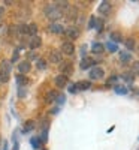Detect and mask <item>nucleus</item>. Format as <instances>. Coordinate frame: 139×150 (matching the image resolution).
<instances>
[{"label": "nucleus", "mask_w": 139, "mask_h": 150, "mask_svg": "<svg viewBox=\"0 0 139 150\" xmlns=\"http://www.w3.org/2000/svg\"><path fill=\"white\" fill-rule=\"evenodd\" d=\"M11 71H12V65L9 60H3L0 63V83H8L11 78Z\"/></svg>", "instance_id": "obj_1"}, {"label": "nucleus", "mask_w": 139, "mask_h": 150, "mask_svg": "<svg viewBox=\"0 0 139 150\" xmlns=\"http://www.w3.org/2000/svg\"><path fill=\"white\" fill-rule=\"evenodd\" d=\"M45 15H46L49 20H58V18L63 15V12H61L58 8H55L54 5H49V6L45 8Z\"/></svg>", "instance_id": "obj_2"}, {"label": "nucleus", "mask_w": 139, "mask_h": 150, "mask_svg": "<svg viewBox=\"0 0 139 150\" xmlns=\"http://www.w3.org/2000/svg\"><path fill=\"white\" fill-rule=\"evenodd\" d=\"M60 51H61L63 54L72 56V54L75 53V45H73V42H70V41L63 42V44H61V50H60Z\"/></svg>", "instance_id": "obj_3"}, {"label": "nucleus", "mask_w": 139, "mask_h": 150, "mask_svg": "<svg viewBox=\"0 0 139 150\" xmlns=\"http://www.w3.org/2000/svg\"><path fill=\"white\" fill-rule=\"evenodd\" d=\"M60 71H61V75L67 77V75H70L73 72V65L70 63V62H61L60 63Z\"/></svg>", "instance_id": "obj_4"}, {"label": "nucleus", "mask_w": 139, "mask_h": 150, "mask_svg": "<svg viewBox=\"0 0 139 150\" xmlns=\"http://www.w3.org/2000/svg\"><path fill=\"white\" fill-rule=\"evenodd\" d=\"M49 62H51V63H55V65L61 63V62H63L61 51H58V50H53V51L49 53Z\"/></svg>", "instance_id": "obj_5"}, {"label": "nucleus", "mask_w": 139, "mask_h": 150, "mask_svg": "<svg viewBox=\"0 0 139 150\" xmlns=\"http://www.w3.org/2000/svg\"><path fill=\"white\" fill-rule=\"evenodd\" d=\"M103 75H105V71L99 66H94L90 71V78L91 80H100V78H103Z\"/></svg>", "instance_id": "obj_6"}, {"label": "nucleus", "mask_w": 139, "mask_h": 150, "mask_svg": "<svg viewBox=\"0 0 139 150\" xmlns=\"http://www.w3.org/2000/svg\"><path fill=\"white\" fill-rule=\"evenodd\" d=\"M32 69V65H30V62L29 60H21L20 63H18V72L20 74H29Z\"/></svg>", "instance_id": "obj_7"}, {"label": "nucleus", "mask_w": 139, "mask_h": 150, "mask_svg": "<svg viewBox=\"0 0 139 150\" xmlns=\"http://www.w3.org/2000/svg\"><path fill=\"white\" fill-rule=\"evenodd\" d=\"M65 35L69 38V39H77V38L79 36V30L75 27V26H72V27L65 29Z\"/></svg>", "instance_id": "obj_8"}, {"label": "nucleus", "mask_w": 139, "mask_h": 150, "mask_svg": "<svg viewBox=\"0 0 139 150\" xmlns=\"http://www.w3.org/2000/svg\"><path fill=\"white\" fill-rule=\"evenodd\" d=\"M54 83L55 86L58 87V89H61V87H66L67 86V77H65V75H57V77L54 78Z\"/></svg>", "instance_id": "obj_9"}, {"label": "nucleus", "mask_w": 139, "mask_h": 150, "mask_svg": "<svg viewBox=\"0 0 139 150\" xmlns=\"http://www.w3.org/2000/svg\"><path fill=\"white\" fill-rule=\"evenodd\" d=\"M111 9H112V6H111V3L109 2H102L99 5V14H102V15H108L109 12H111Z\"/></svg>", "instance_id": "obj_10"}, {"label": "nucleus", "mask_w": 139, "mask_h": 150, "mask_svg": "<svg viewBox=\"0 0 139 150\" xmlns=\"http://www.w3.org/2000/svg\"><path fill=\"white\" fill-rule=\"evenodd\" d=\"M49 32H53L55 35H60V33H65V27L58 23H51L49 24Z\"/></svg>", "instance_id": "obj_11"}, {"label": "nucleus", "mask_w": 139, "mask_h": 150, "mask_svg": "<svg viewBox=\"0 0 139 150\" xmlns=\"http://www.w3.org/2000/svg\"><path fill=\"white\" fill-rule=\"evenodd\" d=\"M57 99H58V92L57 90L46 92V95H45V101L46 102H54V101H57Z\"/></svg>", "instance_id": "obj_12"}, {"label": "nucleus", "mask_w": 139, "mask_h": 150, "mask_svg": "<svg viewBox=\"0 0 139 150\" xmlns=\"http://www.w3.org/2000/svg\"><path fill=\"white\" fill-rule=\"evenodd\" d=\"M77 14H78V11H77V8H73V6H69L66 9V18L69 21H73L75 18H77Z\"/></svg>", "instance_id": "obj_13"}, {"label": "nucleus", "mask_w": 139, "mask_h": 150, "mask_svg": "<svg viewBox=\"0 0 139 150\" xmlns=\"http://www.w3.org/2000/svg\"><path fill=\"white\" fill-rule=\"evenodd\" d=\"M94 65V60L91 57H82L81 60V69H88Z\"/></svg>", "instance_id": "obj_14"}, {"label": "nucleus", "mask_w": 139, "mask_h": 150, "mask_svg": "<svg viewBox=\"0 0 139 150\" xmlns=\"http://www.w3.org/2000/svg\"><path fill=\"white\" fill-rule=\"evenodd\" d=\"M42 45V39L39 36H33L32 39H30V44H29V47L32 48V50H36V48H39Z\"/></svg>", "instance_id": "obj_15"}, {"label": "nucleus", "mask_w": 139, "mask_h": 150, "mask_svg": "<svg viewBox=\"0 0 139 150\" xmlns=\"http://www.w3.org/2000/svg\"><path fill=\"white\" fill-rule=\"evenodd\" d=\"M91 51H93L94 54H102V53L105 51V45H103V44L96 42V44H93V45H91Z\"/></svg>", "instance_id": "obj_16"}, {"label": "nucleus", "mask_w": 139, "mask_h": 150, "mask_svg": "<svg viewBox=\"0 0 139 150\" xmlns=\"http://www.w3.org/2000/svg\"><path fill=\"white\" fill-rule=\"evenodd\" d=\"M75 86H77L78 90H88L91 87V83L90 81H79V83H77Z\"/></svg>", "instance_id": "obj_17"}, {"label": "nucleus", "mask_w": 139, "mask_h": 150, "mask_svg": "<svg viewBox=\"0 0 139 150\" xmlns=\"http://www.w3.org/2000/svg\"><path fill=\"white\" fill-rule=\"evenodd\" d=\"M36 33H37V26L33 23V24H29L27 26V35H30L32 38L33 36H36Z\"/></svg>", "instance_id": "obj_18"}, {"label": "nucleus", "mask_w": 139, "mask_h": 150, "mask_svg": "<svg viewBox=\"0 0 139 150\" xmlns=\"http://www.w3.org/2000/svg\"><path fill=\"white\" fill-rule=\"evenodd\" d=\"M120 59H121V62L124 63V62H130V60H132V56H130V53H127V51H121V53H120Z\"/></svg>", "instance_id": "obj_19"}, {"label": "nucleus", "mask_w": 139, "mask_h": 150, "mask_svg": "<svg viewBox=\"0 0 139 150\" xmlns=\"http://www.w3.org/2000/svg\"><path fill=\"white\" fill-rule=\"evenodd\" d=\"M111 39H112L114 42H121V41H123V36H121V33H118V32H112V33H111Z\"/></svg>", "instance_id": "obj_20"}, {"label": "nucleus", "mask_w": 139, "mask_h": 150, "mask_svg": "<svg viewBox=\"0 0 139 150\" xmlns=\"http://www.w3.org/2000/svg\"><path fill=\"white\" fill-rule=\"evenodd\" d=\"M30 143H32V146H33L34 149H41V146H42V141L37 138V137H33V138L30 140Z\"/></svg>", "instance_id": "obj_21"}, {"label": "nucleus", "mask_w": 139, "mask_h": 150, "mask_svg": "<svg viewBox=\"0 0 139 150\" xmlns=\"http://www.w3.org/2000/svg\"><path fill=\"white\" fill-rule=\"evenodd\" d=\"M126 47H127V50H135V39H132V38H127V39H126Z\"/></svg>", "instance_id": "obj_22"}, {"label": "nucleus", "mask_w": 139, "mask_h": 150, "mask_svg": "<svg viewBox=\"0 0 139 150\" xmlns=\"http://www.w3.org/2000/svg\"><path fill=\"white\" fill-rule=\"evenodd\" d=\"M33 128H34V122H32V120H29V122L26 123V128H24V129H22V132H24V134H26V132H30V131H32Z\"/></svg>", "instance_id": "obj_23"}, {"label": "nucleus", "mask_w": 139, "mask_h": 150, "mask_svg": "<svg viewBox=\"0 0 139 150\" xmlns=\"http://www.w3.org/2000/svg\"><path fill=\"white\" fill-rule=\"evenodd\" d=\"M132 74L133 75H139V62H133L132 63Z\"/></svg>", "instance_id": "obj_24"}, {"label": "nucleus", "mask_w": 139, "mask_h": 150, "mask_svg": "<svg viewBox=\"0 0 139 150\" xmlns=\"http://www.w3.org/2000/svg\"><path fill=\"white\" fill-rule=\"evenodd\" d=\"M115 93H118V95H126V93H127V89H126V87H123V86H115Z\"/></svg>", "instance_id": "obj_25"}, {"label": "nucleus", "mask_w": 139, "mask_h": 150, "mask_svg": "<svg viewBox=\"0 0 139 150\" xmlns=\"http://www.w3.org/2000/svg\"><path fill=\"white\" fill-rule=\"evenodd\" d=\"M106 48L109 50V51H111V53H115V51H117V50H118V47H117L115 44H112V42H108V44H106Z\"/></svg>", "instance_id": "obj_26"}, {"label": "nucleus", "mask_w": 139, "mask_h": 150, "mask_svg": "<svg viewBox=\"0 0 139 150\" xmlns=\"http://www.w3.org/2000/svg\"><path fill=\"white\" fill-rule=\"evenodd\" d=\"M37 68H39V69H45L46 68V62L39 59V60H37Z\"/></svg>", "instance_id": "obj_27"}, {"label": "nucleus", "mask_w": 139, "mask_h": 150, "mask_svg": "<svg viewBox=\"0 0 139 150\" xmlns=\"http://www.w3.org/2000/svg\"><path fill=\"white\" fill-rule=\"evenodd\" d=\"M18 32H20V33H24V35H27V26H26V24L20 26V27H18Z\"/></svg>", "instance_id": "obj_28"}, {"label": "nucleus", "mask_w": 139, "mask_h": 150, "mask_svg": "<svg viewBox=\"0 0 139 150\" xmlns=\"http://www.w3.org/2000/svg\"><path fill=\"white\" fill-rule=\"evenodd\" d=\"M94 26H96V18H94V17H91V18H90V21H88V27L93 29Z\"/></svg>", "instance_id": "obj_29"}, {"label": "nucleus", "mask_w": 139, "mask_h": 150, "mask_svg": "<svg viewBox=\"0 0 139 150\" xmlns=\"http://www.w3.org/2000/svg\"><path fill=\"white\" fill-rule=\"evenodd\" d=\"M17 81H18V84H20V86H21V83H22V86H24V84H27V80L24 78V77L21 78V75H20V77L17 78Z\"/></svg>", "instance_id": "obj_30"}, {"label": "nucleus", "mask_w": 139, "mask_h": 150, "mask_svg": "<svg viewBox=\"0 0 139 150\" xmlns=\"http://www.w3.org/2000/svg\"><path fill=\"white\" fill-rule=\"evenodd\" d=\"M69 92H70V93H77V92H78V89H77V86H75V84H72V86L69 87Z\"/></svg>", "instance_id": "obj_31"}, {"label": "nucleus", "mask_w": 139, "mask_h": 150, "mask_svg": "<svg viewBox=\"0 0 139 150\" xmlns=\"http://www.w3.org/2000/svg\"><path fill=\"white\" fill-rule=\"evenodd\" d=\"M115 81H117V77H112V78H109L108 84H111V83H115Z\"/></svg>", "instance_id": "obj_32"}, {"label": "nucleus", "mask_w": 139, "mask_h": 150, "mask_svg": "<svg viewBox=\"0 0 139 150\" xmlns=\"http://www.w3.org/2000/svg\"><path fill=\"white\" fill-rule=\"evenodd\" d=\"M3 14H5V9H3V8H0V18L3 17Z\"/></svg>", "instance_id": "obj_33"}, {"label": "nucleus", "mask_w": 139, "mask_h": 150, "mask_svg": "<svg viewBox=\"0 0 139 150\" xmlns=\"http://www.w3.org/2000/svg\"><path fill=\"white\" fill-rule=\"evenodd\" d=\"M3 150H8V141L3 143Z\"/></svg>", "instance_id": "obj_34"}]
</instances>
